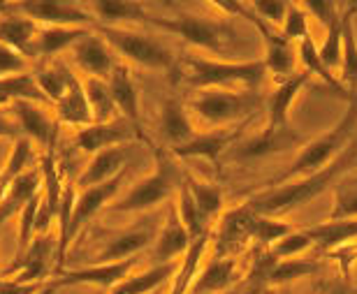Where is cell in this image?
Instances as JSON below:
<instances>
[{
	"label": "cell",
	"instance_id": "3957f363",
	"mask_svg": "<svg viewBox=\"0 0 357 294\" xmlns=\"http://www.w3.org/2000/svg\"><path fill=\"white\" fill-rule=\"evenodd\" d=\"M183 82L197 91L206 88H255L265 79L267 65L262 59L253 61H223L206 56H185L178 63Z\"/></svg>",
	"mask_w": 357,
	"mask_h": 294
},
{
	"label": "cell",
	"instance_id": "7c38bea8",
	"mask_svg": "<svg viewBox=\"0 0 357 294\" xmlns=\"http://www.w3.org/2000/svg\"><path fill=\"white\" fill-rule=\"evenodd\" d=\"M135 267H137V257H130V260H123V262L89 264V267H82V269L59 271V276L42 288V294L56 292L59 288H73V285H96V288H102L107 292V290H112L114 285H119L123 278L130 276Z\"/></svg>",
	"mask_w": 357,
	"mask_h": 294
},
{
	"label": "cell",
	"instance_id": "ac0fdd59",
	"mask_svg": "<svg viewBox=\"0 0 357 294\" xmlns=\"http://www.w3.org/2000/svg\"><path fill=\"white\" fill-rule=\"evenodd\" d=\"M126 167H130V146L128 144L98 150V153L91 155V160L82 169V174L77 176L75 185L77 188H89V185L109 181V178L121 174Z\"/></svg>",
	"mask_w": 357,
	"mask_h": 294
},
{
	"label": "cell",
	"instance_id": "11a10c76",
	"mask_svg": "<svg viewBox=\"0 0 357 294\" xmlns=\"http://www.w3.org/2000/svg\"><path fill=\"white\" fill-rule=\"evenodd\" d=\"M3 3H5V5H10V3H12V0H3Z\"/></svg>",
	"mask_w": 357,
	"mask_h": 294
},
{
	"label": "cell",
	"instance_id": "bcb514c9",
	"mask_svg": "<svg viewBox=\"0 0 357 294\" xmlns=\"http://www.w3.org/2000/svg\"><path fill=\"white\" fill-rule=\"evenodd\" d=\"M288 5L290 3H285V0H251L253 12L258 14L265 24L276 26V28L281 26L285 12H288Z\"/></svg>",
	"mask_w": 357,
	"mask_h": 294
},
{
	"label": "cell",
	"instance_id": "f6af8a7d",
	"mask_svg": "<svg viewBox=\"0 0 357 294\" xmlns=\"http://www.w3.org/2000/svg\"><path fill=\"white\" fill-rule=\"evenodd\" d=\"M21 72H31V59H26L17 49L0 42V77L21 75Z\"/></svg>",
	"mask_w": 357,
	"mask_h": 294
},
{
	"label": "cell",
	"instance_id": "e0dca14e",
	"mask_svg": "<svg viewBox=\"0 0 357 294\" xmlns=\"http://www.w3.org/2000/svg\"><path fill=\"white\" fill-rule=\"evenodd\" d=\"M311 82V77L304 70H297L288 79H281L276 88L267 98V127H288L290 125V111L295 107L299 93Z\"/></svg>",
	"mask_w": 357,
	"mask_h": 294
},
{
	"label": "cell",
	"instance_id": "ffe728a7",
	"mask_svg": "<svg viewBox=\"0 0 357 294\" xmlns=\"http://www.w3.org/2000/svg\"><path fill=\"white\" fill-rule=\"evenodd\" d=\"M158 130L165 139L169 148L181 146L188 139L195 137V123L190 118V111L178 98H167L160 105V116H158Z\"/></svg>",
	"mask_w": 357,
	"mask_h": 294
},
{
	"label": "cell",
	"instance_id": "5bb4252c",
	"mask_svg": "<svg viewBox=\"0 0 357 294\" xmlns=\"http://www.w3.org/2000/svg\"><path fill=\"white\" fill-rule=\"evenodd\" d=\"M135 127L130 121H126L123 116L107 121V123H89L84 127H77L73 139L75 146L84 150V153H98V150L112 148V146H123L130 144L135 137Z\"/></svg>",
	"mask_w": 357,
	"mask_h": 294
},
{
	"label": "cell",
	"instance_id": "1f68e13d",
	"mask_svg": "<svg viewBox=\"0 0 357 294\" xmlns=\"http://www.w3.org/2000/svg\"><path fill=\"white\" fill-rule=\"evenodd\" d=\"M38 31H40V24H35L33 19L24 17V14H17V12L0 14V42L17 49L26 59H31V47H33Z\"/></svg>",
	"mask_w": 357,
	"mask_h": 294
},
{
	"label": "cell",
	"instance_id": "7402d4cb",
	"mask_svg": "<svg viewBox=\"0 0 357 294\" xmlns=\"http://www.w3.org/2000/svg\"><path fill=\"white\" fill-rule=\"evenodd\" d=\"M151 241H155V232L151 227H130L107 241V246L96 253V262L93 264L130 260V257H137L139 250H144Z\"/></svg>",
	"mask_w": 357,
	"mask_h": 294
},
{
	"label": "cell",
	"instance_id": "db71d44e",
	"mask_svg": "<svg viewBox=\"0 0 357 294\" xmlns=\"http://www.w3.org/2000/svg\"><path fill=\"white\" fill-rule=\"evenodd\" d=\"M353 7H355V12H357V0H353V3H351Z\"/></svg>",
	"mask_w": 357,
	"mask_h": 294
},
{
	"label": "cell",
	"instance_id": "cb8c5ba5",
	"mask_svg": "<svg viewBox=\"0 0 357 294\" xmlns=\"http://www.w3.org/2000/svg\"><path fill=\"white\" fill-rule=\"evenodd\" d=\"M89 12L102 26L146 24L149 12L142 0H89Z\"/></svg>",
	"mask_w": 357,
	"mask_h": 294
},
{
	"label": "cell",
	"instance_id": "7a4b0ae2",
	"mask_svg": "<svg viewBox=\"0 0 357 294\" xmlns=\"http://www.w3.org/2000/svg\"><path fill=\"white\" fill-rule=\"evenodd\" d=\"M355 132H357V93H353V95L346 100V111L341 114V118L337 123L327 132L306 141L290 167L285 169L283 174H278L271 183L276 185V183L292 181V178L306 176V174H311V171H318L320 167L330 164L332 160H337L353 141Z\"/></svg>",
	"mask_w": 357,
	"mask_h": 294
},
{
	"label": "cell",
	"instance_id": "ab89813d",
	"mask_svg": "<svg viewBox=\"0 0 357 294\" xmlns=\"http://www.w3.org/2000/svg\"><path fill=\"white\" fill-rule=\"evenodd\" d=\"M357 218V178L344 176L334 185V204L327 220H355Z\"/></svg>",
	"mask_w": 357,
	"mask_h": 294
},
{
	"label": "cell",
	"instance_id": "f35d334b",
	"mask_svg": "<svg viewBox=\"0 0 357 294\" xmlns=\"http://www.w3.org/2000/svg\"><path fill=\"white\" fill-rule=\"evenodd\" d=\"M14 100H38V102H47L42 91L38 88V84H35L33 72L0 77V107H10Z\"/></svg>",
	"mask_w": 357,
	"mask_h": 294
},
{
	"label": "cell",
	"instance_id": "d4e9b609",
	"mask_svg": "<svg viewBox=\"0 0 357 294\" xmlns=\"http://www.w3.org/2000/svg\"><path fill=\"white\" fill-rule=\"evenodd\" d=\"M89 28H75V26H40L31 47V59L54 61L59 54L70 52V47Z\"/></svg>",
	"mask_w": 357,
	"mask_h": 294
},
{
	"label": "cell",
	"instance_id": "d590c367",
	"mask_svg": "<svg viewBox=\"0 0 357 294\" xmlns=\"http://www.w3.org/2000/svg\"><path fill=\"white\" fill-rule=\"evenodd\" d=\"M84 95L89 100L91 114H93V123H107V121L119 118V109L114 105L112 91L107 79L100 77H89V75H79Z\"/></svg>",
	"mask_w": 357,
	"mask_h": 294
},
{
	"label": "cell",
	"instance_id": "f546056e",
	"mask_svg": "<svg viewBox=\"0 0 357 294\" xmlns=\"http://www.w3.org/2000/svg\"><path fill=\"white\" fill-rule=\"evenodd\" d=\"M209 239H211V232H204L190 239L188 250H185V255L178 260L169 294H188L192 281H195L199 274V269L204 267V255H206V248H209Z\"/></svg>",
	"mask_w": 357,
	"mask_h": 294
},
{
	"label": "cell",
	"instance_id": "681fc988",
	"mask_svg": "<svg viewBox=\"0 0 357 294\" xmlns=\"http://www.w3.org/2000/svg\"><path fill=\"white\" fill-rule=\"evenodd\" d=\"M45 285L40 283H33V285H24V283H17L7 276H0V294H40Z\"/></svg>",
	"mask_w": 357,
	"mask_h": 294
},
{
	"label": "cell",
	"instance_id": "b9f144b4",
	"mask_svg": "<svg viewBox=\"0 0 357 294\" xmlns=\"http://www.w3.org/2000/svg\"><path fill=\"white\" fill-rule=\"evenodd\" d=\"M341 47H344V38H341V19L337 17V21H332V24L327 26V35H325L323 45H318L320 59H323V63L334 75L339 72V65H341Z\"/></svg>",
	"mask_w": 357,
	"mask_h": 294
},
{
	"label": "cell",
	"instance_id": "7dc6e473",
	"mask_svg": "<svg viewBox=\"0 0 357 294\" xmlns=\"http://www.w3.org/2000/svg\"><path fill=\"white\" fill-rule=\"evenodd\" d=\"M299 5L304 7L306 14L318 19L325 28L330 26L332 21H337L339 17V10H337V5H334V0H299Z\"/></svg>",
	"mask_w": 357,
	"mask_h": 294
},
{
	"label": "cell",
	"instance_id": "f5cc1de1",
	"mask_svg": "<svg viewBox=\"0 0 357 294\" xmlns=\"http://www.w3.org/2000/svg\"><path fill=\"white\" fill-rule=\"evenodd\" d=\"M223 294H241V292H237V290H227V292H223Z\"/></svg>",
	"mask_w": 357,
	"mask_h": 294
},
{
	"label": "cell",
	"instance_id": "6da1fadb",
	"mask_svg": "<svg viewBox=\"0 0 357 294\" xmlns=\"http://www.w3.org/2000/svg\"><path fill=\"white\" fill-rule=\"evenodd\" d=\"M355 160H357V139H353L351 144H348V148L337 160L320 167L318 171H311V174H306V176L271 185L269 190L251 197L246 204L251 206L255 213H260V216H276V213H283V211H295L299 206L313 202L318 195H323L332 183H337L339 178L346 174V169L355 167Z\"/></svg>",
	"mask_w": 357,
	"mask_h": 294
},
{
	"label": "cell",
	"instance_id": "484cf974",
	"mask_svg": "<svg viewBox=\"0 0 357 294\" xmlns=\"http://www.w3.org/2000/svg\"><path fill=\"white\" fill-rule=\"evenodd\" d=\"M237 276V264L232 257L218 255L213 257L199 269L197 278L190 285V294H223L230 290V285L234 283Z\"/></svg>",
	"mask_w": 357,
	"mask_h": 294
},
{
	"label": "cell",
	"instance_id": "e575fe53",
	"mask_svg": "<svg viewBox=\"0 0 357 294\" xmlns=\"http://www.w3.org/2000/svg\"><path fill=\"white\" fill-rule=\"evenodd\" d=\"M304 232L309 234L313 246L330 253L332 248L357 241V218L355 220H325V222H318V225L306 227Z\"/></svg>",
	"mask_w": 357,
	"mask_h": 294
},
{
	"label": "cell",
	"instance_id": "8992f818",
	"mask_svg": "<svg viewBox=\"0 0 357 294\" xmlns=\"http://www.w3.org/2000/svg\"><path fill=\"white\" fill-rule=\"evenodd\" d=\"M149 26L165 31L169 35H176L188 45L202 49L209 54H223L227 45L234 38V24L227 19H211V17H197V14H174V17H155L149 14Z\"/></svg>",
	"mask_w": 357,
	"mask_h": 294
},
{
	"label": "cell",
	"instance_id": "9a60e30c",
	"mask_svg": "<svg viewBox=\"0 0 357 294\" xmlns=\"http://www.w3.org/2000/svg\"><path fill=\"white\" fill-rule=\"evenodd\" d=\"M304 137L295 127H262L255 137L234 144V157L239 160H255V157H267L274 153H283L292 146H299Z\"/></svg>",
	"mask_w": 357,
	"mask_h": 294
},
{
	"label": "cell",
	"instance_id": "4316f807",
	"mask_svg": "<svg viewBox=\"0 0 357 294\" xmlns=\"http://www.w3.org/2000/svg\"><path fill=\"white\" fill-rule=\"evenodd\" d=\"M295 52H297L299 68H302L306 75L323 79V82L330 86L332 91H337L344 100H348V98L353 95V93L348 91L344 84H341V79L323 63V59H320V54H318V45H316V40H313L311 33L304 35V38L299 40V42H295Z\"/></svg>",
	"mask_w": 357,
	"mask_h": 294
},
{
	"label": "cell",
	"instance_id": "2e32d148",
	"mask_svg": "<svg viewBox=\"0 0 357 294\" xmlns=\"http://www.w3.org/2000/svg\"><path fill=\"white\" fill-rule=\"evenodd\" d=\"M241 137V125L232 127H209L206 132H195V137L188 139L181 146L169 148L172 155L183 160V157H204V160L216 162L227 148L234 146Z\"/></svg>",
	"mask_w": 357,
	"mask_h": 294
},
{
	"label": "cell",
	"instance_id": "44dd1931",
	"mask_svg": "<svg viewBox=\"0 0 357 294\" xmlns=\"http://www.w3.org/2000/svg\"><path fill=\"white\" fill-rule=\"evenodd\" d=\"M107 84H109L119 116H123L126 121H130V123L137 127L139 125V91H137V82H135L130 68H128L126 63H116L109 77H107Z\"/></svg>",
	"mask_w": 357,
	"mask_h": 294
},
{
	"label": "cell",
	"instance_id": "7bdbcfd3",
	"mask_svg": "<svg viewBox=\"0 0 357 294\" xmlns=\"http://www.w3.org/2000/svg\"><path fill=\"white\" fill-rule=\"evenodd\" d=\"M278 33H281L288 42H299L304 35L311 33L309 31V14H306L302 5H297V3L288 5V12H285L281 26H278Z\"/></svg>",
	"mask_w": 357,
	"mask_h": 294
},
{
	"label": "cell",
	"instance_id": "4fadbf2b",
	"mask_svg": "<svg viewBox=\"0 0 357 294\" xmlns=\"http://www.w3.org/2000/svg\"><path fill=\"white\" fill-rule=\"evenodd\" d=\"M70 61L77 70V75H89L107 79L116 65V54L112 52L109 45L100 38L96 31H89L70 47Z\"/></svg>",
	"mask_w": 357,
	"mask_h": 294
},
{
	"label": "cell",
	"instance_id": "277c9868",
	"mask_svg": "<svg viewBox=\"0 0 357 294\" xmlns=\"http://www.w3.org/2000/svg\"><path fill=\"white\" fill-rule=\"evenodd\" d=\"M153 169L144 178L135 181L128 192L116 202L107 206V211L114 213H139L149 211L162 202H169L178 185L183 183V171L176 164V157L165 153V150H153Z\"/></svg>",
	"mask_w": 357,
	"mask_h": 294
},
{
	"label": "cell",
	"instance_id": "6f0895ef",
	"mask_svg": "<svg viewBox=\"0 0 357 294\" xmlns=\"http://www.w3.org/2000/svg\"><path fill=\"white\" fill-rule=\"evenodd\" d=\"M355 167H357V160H355Z\"/></svg>",
	"mask_w": 357,
	"mask_h": 294
},
{
	"label": "cell",
	"instance_id": "60d3db41",
	"mask_svg": "<svg viewBox=\"0 0 357 294\" xmlns=\"http://www.w3.org/2000/svg\"><path fill=\"white\" fill-rule=\"evenodd\" d=\"M290 222H283L278 220L274 216H260V213H255L253 218V225H251V239H258L262 243H267V246H271V243H276L278 239H283L285 234L292 232Z\"/></svg>",
	"mask_w": 357,
	"mask_h": 294
},
{
	"label": "cell",
	"instance_id": "30bf717a",
	"mask_svg": "<svg viewBox=\"0 0 357 294\" xmlns=\"http://www.w3.org/2000/svg\"><path fill=\"white\" fill-rule=\"evenodd\" d=\"M5 10L24 14L40 26L91 28L96 24L84 0H12Z\"/></svg>",
	"mask_w": 357,
	"mask_h": 294
},
{
	"label": "cell",
	"instance_id": "603a6c76",
	"mask_svg": "<svg viewBox=\"0 0 357 294\" xmlns=\"http://www.w3.org/2000/svg\"><path fill=\"white\" fill-rule=\"evenodd\" d=\"M42 190V169L38 167L26 169L24 174H19L12 181L10 188L5 190V195L0 197V225L5 220L19 216V211L31 202V199Z\"/></svg>",
	"mask_w": 357,
	"mask_h": 294
},
{
	"label": "cell",
	"instance_id": "ee69618b",
	"mask_svg": "<svg viewBox=\"0 0 357 294\" xmlns=\"http://www.w3.org/2000/svg\"><path fill=\"white\" fill-rule=\"evenodd\" d=\"M311 246H313V241L309 239V234H306L304 229H292V232L285 234L283 239L271 243L269 250H271V255L278 257V260H290V257L304 255Z\"/></svg>",
	"mask_w": 357,
	"mask_h": 294
},
{
	"label": "cell",
	"instance_id": "52a82bcc",
	"mask_svg": "<svg viewBox=\"0 0 357 294\" xmlns=\"http://www.w3.org/2000/svg\"><path fill=\"white\" fill-rule=\"evenodd\" d=\"M93 31L109 45L114 54H119L128 63H135V65L146 70H162V72L176 68V56L160 40L151 38V35L130 31V28L123 26H102V24L93 26Z\"/></svg>",
	"mask_w": 357,
	"mask_h": 294
},
{
	"label": "cell",
	"instance_id": "9c48e42d",
	"mask_svg": "<svg viewBox=\"0 0 357 294\" xmlns=\"http://www.w3.org/2000/svg\"><path fill=\"white\" fill-rule=\"evenodd\" d=\"M7 109L17 121L21 137L31 139L45 153H52L61 137V121L52 105L38 100H14Z\"/></svg>",
	"mask_w": 357,
	"mask_h": 294
},
{
	"label": "cell",
	"instance_id": "836d02e7",
	"mask_svg": "<svg viewBox=\"0 0 357 294\" xmlns=\"http://www.w3.org/2000/svg\"><path fill=\"white\" fill-rule=\"evenodd\" d=\"M54 111H56V116H59L61 125H70V127H75V130L93 123V114H91L89 100L84 95L79 75H77L75 84L70 86V91L66 95L54 105Z\"/></svg>",
	"mask_w": 357,
	"mask_h": 294
},
{
	"label": "cell",
	"instance_id": "c3c4849f",
	"mask_svg": "<svg viewBox=\"0 0 357 294\" xmlns=\"http://www.w3.org/2000/svg\"><path fill=\"white\" fill-rule=\"evenodd\" d=\"M327 255H330L332 260L339 264L341 276L351 278V269H353V264L357 262V241H351V243H344V246L332 248Z\"/></svg>",
	"mask_w": 357,
	"mask_h": 294
},
{
	"label": "cell",
	"instance_id": "816d5d0a",
	"mask_svg": "<svg viewBox=\"0 0 357 294\" xmlns=\"http://www.w3.org/2000/svg\"><path fill=\"white\" fill-rule=\"evenodd\" d=\"M316 294H318V292H316ZM320 294H357V288H353L351 278L339 276V278H334V281H330L327 285H323V290H320Z\"/></svg>",
	"mask_w": 357,
	"mask_h": 294
},
{
	"label": "cell",
	"instance_id": "8fae6325",
	"mask_svg": "<svg viewBox=\"0 0 357 294\" xmlns=\"http://www.w3.org/2000/svg\"><path fill=\"white\" fill-rule=\"evenodd\" d=\"M59 269V239L45 234H35L26 250H21L19 262L14 264L0 276H7L17 283L33 285L40 283L45 285L47 276L52 274V269Z\"/></svg>",
	"mask_w": 357,
	"mask_h": 294
},
{
	"label": "cell",
	"instance_id": "5b68a950",
	"mask_svg": "<svg viewBox=\"0 0 357 294\" xmlns=\"http://www.w3.org/2000/svg\"><path fill=\"white\" fill-rule=\"evenodd\" d=\"M262 107V98L251 88H206L190 102L192 114L211 127H232Z\"/></svg>",
	"mask_w": 357,
	"mask_h": 294
},
{
	"label": "cell",
	"instance_id": "4dcf8cb0",
	"mask_svg": "<svg viewBox=\"0 0 357 294\" xmlns=\"http://www.w3.org/2000/svg\"><path fill=\"white\" fill-rule=\"evenodd\" d=\"M178 262H167V264H151L149 269L139 271V274H130L123 278L119 285H114L112 290L105 294H151L158 290L162 283L172 281L176 274Z\"/></svg>",
	"mask_w": 357,
	"mask_h": 294
},
{
	"label": "cell",
	"instance_id": "74e56055",
	"mask_svg": "<svg viewBox=\"0 0 357 294\" xmlns=\"http://www.w3.org/2000/svg\"><path fill=\"white\" fill-rule=\"evenodd\" d=\"M35 162H40L38 146H35L31 139L19 137L17 141H14V146L10 150V155H7L5 164L0 167V197L5 195V190L10 188L14 178H17L19 174H24L26 169H31Z\"/></svg>",
	"mask_w": 357,
	"mask_h": 294
},
{
	"label": "cell",
	"instance_id": "f907efd6",
	"mask_svg": "<svg viewBox=\"0 0 357 294\" xmlns=\"http://www.w3.org/2000/svg\"><path fill=\"white\" fill-rule=\"evenodd\" d=\"M19 137H21V130H19L17 121H14V116L7 107H0V139L17 141Z\"/></svg>",
	"mask_w": 357,
	"mask_h": 294
},
{
	"label": "cell",
	"instance_id": "8d00e7d4",
	"mask_svg": "<svg viewBox=\"0 0 357 294\" xmlns=\"http://www.w3.org/2000/svg\"><path fill=\"white\" fill-rule=\"evenodd\" d=\"M185 185H188L190 195L195 199L199 218H202L206 227H211L213 220L220 218V211H223V202H225L220 185L202 181V178H195V176H185Z\"/></svg>",
	"mask_w": 357,
	"mask_h": 294
},
{
	"label": "cell",
	"instance_id": "d6986e66",
	"mask_svg": "<svg viewBox=\"0 0 357 294\" xmlns=\"http://www.w3.org/2000/svg\"><path fill=\"white\" fill-rule=\"evenodd\" d=\"M190 246V234L176 213V206L172 204L162 222V229L155 234V248H153V264H167L178 262L185 255Z\"/></svg>",
	"mask_w": 357,
	"mask_h": 294
},
{
	"label": "cell",
	"instance_id": "f1b7e54d",
	"mask_svg": "<svg viewBox=\"0 0 357 294\" xmlns=\"http://www.w3.org/2000/svg\"><path fill=\"white\" fill-rule=\"evenodd\" d=\"M341 19V65H339V79L351 93H357V31H355V7L348 5L344 12H339Z\"/></svg>",
	"mask_w": 357,
	"mask_h": 294
},
{
	"label": "cell",
	"instance_id": "ba28073f",
	"mask_svg": "<svg viewBox=\"0 0 357 294\" xmlns=\"http://www.w3.org/2000/svg\"><path fill=\"white\" fill-rule=\"evenodd\" d=\"M128 174H130V167H126L123 171H121V174L109 178V181L89 185V188H77V197H75V206H73V218H70L66 236H63V239L59 241V271L63 269V264H66L68 248H70V243L75 241V236L82 232V227L86 225L89 220H93L100 211L107 209V206H109L114 199H116L121 188H123L126 181H128Z\"/></svg>",
	"mask_w": 357,
	"mask_h": 294
},
{
	"label": "cell",
	"instance_id": "d6a6232c",
	"mask_svg": "<svg viewBox=\"0 0 357 294\" xmlns=\"http://www.w3.org/2000/svg\"><path fill=\"white\" fill-rule=\"evenodd\" d=\"M33 77H35L38 88L42 91V95H45V100L54 107L70 91V86L75 84L77 72L70 65H66L63 61H49L45 68L35 70Z\"/></svg>",
	"mask_w": 357,
	"mask_h": 294
},
{
	"label": "cell",
	"instance_id": "83f0119b",
	"mask_svg": "<svg viewBox=\"0 0 357 294\" xmlns=\"http://www.w3.org/2000/svg\"><path fill=\"white\" fill-rule=\"evenodd\" d=\"M255 211L248 204L237 206L234 211L220 216V227H218V255L232 253L239 243L251 239V225H253ZM230 257V255H227Z\"/></svg>",
	"mask_w": 357,
	"mask_h": 294
},
{
	"label": "cell",
	"instance_id": "9f6ffc18",
	"mask_svg": "<svg viewBox=\"0 0 357 294\" xmlns=\"http://www.w3.org/2000/svg\"><path fill=\"white\" fill-rule=\"evenodd\" d=\"M0 7H7V5H5V3H3V0H0Z\"/></svg>",
	"mask_w": 357,
	"mask_h": 294
}]
</instances>
